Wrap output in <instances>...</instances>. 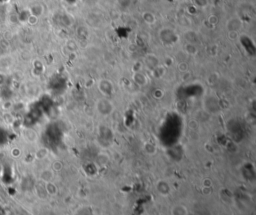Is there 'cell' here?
Listing matches in <instances>:
<instances>
[{
    "instance_id": "1",
    "label": "cell",
    "mask_w": 256,
    "mask_h": 215,
    "mask_svg": "<svg viewBox=\"0 0 256 215\" xmlns=\"http://www.w3.org/2000/svg\"><path fill=\"white\" fill-rule=\"evenodd\" d=\"M142 18H143V20H144L145 23L150 24V25L153 24V23H155V21H156L155 15L151 12H144L142 14Z\"/></svg>"
}]
</instances>
